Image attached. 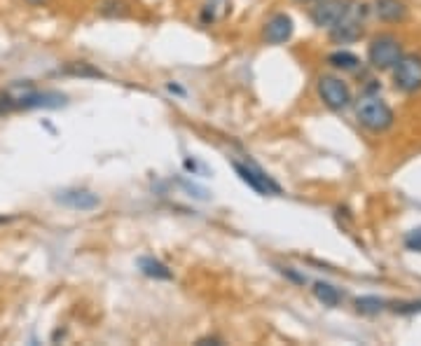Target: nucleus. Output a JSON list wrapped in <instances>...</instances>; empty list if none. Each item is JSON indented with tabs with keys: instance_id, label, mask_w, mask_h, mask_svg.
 Instances as JSON below:
<instances>
[{
	"instance_id": "obj_1",
	"label": "nucleus",
	"mask_w": 421,
	"mask_h": 346,
	"mask_svg": "<svg viewBox=\"0 0 421 346\" xmlns=\"http://www.w3.org/2000/svg\"><path fill=\"white\" fill-rule=\"evenodd\" d=\"M356 120L368 132L384 134L394 127L396 115L382 96H377V94H363L361 101L356 103Z\"/></svg>"
},
{
	"instance_id": "obj_2",
	"label": "nucleus",
	"mask_w": 421,
	"mask_h": 346,
	"mask_svg": "<svg viewBox=\"0 0 421 346\" xmlns=\"http://www.w3.org/2000/svg\"><path fill=\"white\" fill-rule=\"evenodd\" d=\"M403 42L394 33H380L368 45V63L375 70H394V66L403 59Z\"/></svg>"
},
{
	"instance_id": "obj_3",
	"label": "nucleus",
	"mask_w": 421,
	"mask_h": 346,
	"mask_svg": "<svg viewBox=\"0 0 421 346\" xmlns=\"http://www.w3.org/2000/svg\"><path fill=\"white\" fill-rule=\"evenodd\" d=\"M316 91H318V98L323 101V103L330 108V110L339 113V110H346L349 105H351V89H349V84L342 80L337 75H320L318 82H316Z\"/></svg>"
},
{
	"instance_id": "obj_4",
	"label": "nucleus",
	"mask_w": 421,
	"mask_h": 346,
	"mask_svg": "<svg viewBox=\"0 0 421 346\" xmlns=\"http://www.w3.org/2000/svg\"><path fill=\"white\" fill-rule=\"evenodd\" d=\"M365 12H368L365 5L351 3L349 12L330 28V38L335 42H339V45L356 42L363 35V26H365Z\"/></svg>"
},
{
	"instance_id": "obj_5",
	"label": "nucleus",
	"mask_w": 421,
	"mask_h": 346,
	"mask_svg": "<svg viewBox=\"0 0 421 346\" xmlns=\"http://www.w3.org/2000/svg\"><path fill=\"white\" fill-rule=\"evenodd\" d=\"M232 167L237 171V176L241 178V183H246L253 192L262 194V197H276V194H281V185L276 183L272 176H267L260 167H255V164L232 162Z\"/></svg>"
},
{
	"instance_id": "obj_6",
	"label": "nucleus",
	"mask_w": 421,
	"mask_h": 346,
	"mask_svg": "<svg viewBox=\"0 0 421 346\" xmlns=\"http://www.w3.org/2000/svg\"><path fill=\"white\" fill-rule=\"evenodd\" d=\"M394 86L403 94L421 91V54H403L394 66Z\"/></svg>"
},
{
	"instance_id": "obj_7",
	"label": "nucleus",
	"mask_w": 421,
	"mask_h": 346,
	"mask_svg": "<svg viewBox=\"0 0 421 346\" xmlns=\"http://www.w3.org/2000/svg\"><path fill=\"white\" fill-rule=\"evenodd\" d=\"M351 3H354V0H316V5L309 10L311 24L318 26V28H328V31H330V28L349 12Z\"/></svg>"
},
{
	"instance_id": "obj_8",
	"label": "nucleus",
	"mask_w": 421,
	"mask_h": 346,
	"mask_svg": "<svg viewBox=\"0 0 421 346\" xmlns=\"http://www.w3.org/2000/svg\"><path fill=\"white\" fill-rule=\"evenodd\" d=\"M292 31H295V24H292L290 14L276 12L265 21L262 38H265L267 45H283V42H288L292 38Z\"/></svg>"
},
{
	"instance_id": "obj_9",
	"label": "nucleus",
	"mask_w": 421,
	"mask_h": 346,
	"mask_svg": "<svg viewBox=\"0 0 421 346\" xmlns=\"http://www.w3.org/2000/svg\"><path fill=\"white\" fill-rule=\"evenodd\" d=\"M56 201L68 208H73V211H94V208H98V204H101L98 194L89 192V190H63V192H59Z\"/></svg>"
},
{
	"instance_id": "obj_10",
	"label": "nucleus",
	"mask_w": 421,
	"mask_h": 346,
	"mask_svg": "<svg viewBox=\"0 0 421 346\" xmlns=\"http://www.w3.org/2000/svg\"><path fill=\"white\" fill-rule=\"evenodd\" d=\"M375 17L384 24H401L408 19V5L403 0H375Z\"/></svg>"
},
{
	"instance_id": "obj_11",
	"label": "nucleus",
	"mask_w": 421,
	"mask_h": 346,
	"mask_svg": "<svg viewBox=\"0 0 421 346\" xmlns=\"http://www.w3.org/2000/svg\"><path fill=\"white\" fill-rule=\"evenodd\" d=\"M136 264H138L143 276H148V278H155V281H171V278H174V271H171L169 267L162 262V260H157L153 255L138 257Z\"/></svg>"
},
{
	"instance_id": "obj_12",
	"label": "nucleus",
	"mask_w": 421,
	"mask_h": 346,
	"mask_svg": "<svg viewBox=\"0 0 421 346\" xmlns=\"http://www.w3.org/2000/svg\"><path fill=\"white\" fill-rule=\"evenodd\" d=\"M313 297H316L323 307H339L342 300H344V295L339 293V288H335L330 283H325V281H318V283H313Z\"/></svg>"
},
{
	"instance_id": "obj_13",
	"label": "nucleus",
	"mask_w": 421,
	"mask_h": 346,
	"mask_svg": "<svg viewBox=\"0 0 421 346\" xmlns=\"http://www.w3.org/2000/svg\"><path fill=\"white\" fill-rule=\"evenodd\" d=\"M328 63L335 68V70H344V73H351L361 66V59L356 56L354 52H349V49H337V52L328 54Z\"/></svg>"
},
{
	"instance_id": "obj_14",
	"label": "nucleus",
	"mask_w": 421,
	"mask_h": 346,
	"mask_svg": "<svg viewBox=\"0 0 421 346\" xmlns=\"http://www.w3.org/2000/svg\"><path fill=\"white\" fill-rule=\"evenodd\" d=\"M389 307L387 300L377 297V295H365V297H358L356 300V312L358 314H365V316H375L384 312V309Z\"/></svg>"
},
{
	"instance_id": "obj_15",
	"label": "nucleus",
	"mask_w": 421,
	"mask_h": 346,
	"mask_svg": "<svg viewBox=\"0 0 421 346\" xmlns=\"http://www.w3.org/2000/svg\"><path fill=\"white\" fill-rule=\"evenodd\" d=\"M63 73L73 75V77H103L101 70L94 68L87 61H73V63H68V66L63 68Z\"/></svg>"
},
{
	"instance_id": "obj_16",
	"label": "nucleus",
	"mask_w": 421,
	"mask_h": 346,
	"mask_svg": "<svg viewBox=\"0 0 421 346\" xmlns=\"http://www.w3.org/2000/svg\"><path fill=\"white\" fill-rule=\"evenodd\" d=\"M396 314H403V316H410V314H421V300L417 302H396V305H391Z\"/></svg>"
},
{
	"instance_id": "obj_17",
	"label": "nucleus",
	"mask_w": 421,
	"mask_h": 346,
	"mask_svg": "<svg viewBox=\"0 0 421 346\" xmlns=\"http://www.w3.org/2000/svg\"><path fill=\"white\" fill-rule=\"evenodd\" d=\"M405 248L412 250V253H421V227H415L412 232L405 236Z\"/></svg>"
},
{
	"instance_id": "obj_18",
	"label": "nucleus",
	"mask_w": 421,
	"mask_h": 346,
	"mask_svg": "<svg viewBox=\"0 0 421 346\" xmlns=\"http://www.w3.org/2000/svg\"><path fill=\"white\" fill-rule=\"evenodd\" d=\"M283 274H285V276H288V278L295 281V283H306V278H304V276H299V274H295V271L290 269V267H285Z\"/></svg>"
},
{
	"instance_id": "obj_19",
	"label": "nucleus",
	"mask_w": 421,
	"mask_h": 346,
	"mask_svg": "<svg viewBox=\"0 0 421 346\" xmlns=\"http://www.w3.org/2000/svg\"><path fill=\"white\" fill-rule=\"evenodd\" d=\"M197 344H223V342L216 340V337H202V340H197Z\"/></svg>"
},
{
	"instance_id": "obj_20",
	"label": "nucleus",
	"mask_w": 421,
	"mask_h": 346,
	"mask_svg": "<svg viewBox=\"0 0 421 346\" xmlns=\"http://www.w3.org/2000/svg\"><path fill=\"white\" fill-rule=\"evenodd\" d=\"M297 3H316V0H297Z\"/></svg>"
}]
</instances>
